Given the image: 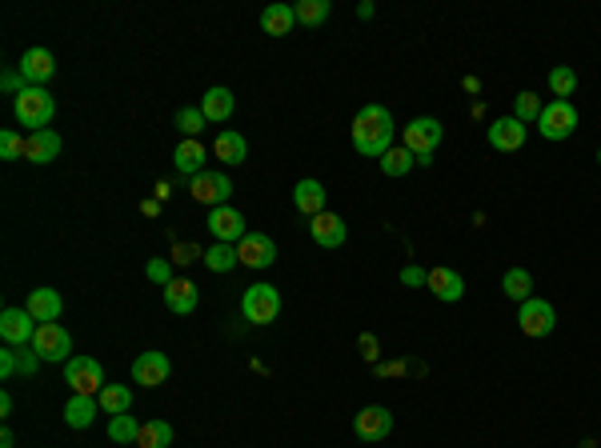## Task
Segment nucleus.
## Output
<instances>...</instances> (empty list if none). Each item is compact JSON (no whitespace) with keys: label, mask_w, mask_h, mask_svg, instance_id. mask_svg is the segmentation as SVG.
Here are the masks:
<instances>
[{"label":"nucleus","mask_w":601,"mask_h":448,"mask_svg":"<svg viewBox=\"0 0 601 448\" xmlns=\"http://www.w3.org/2000/svg\"><path fill=\"white\" fill-rule=\"evenodd\" d=\"M441 136H446V128H441V120H433V117H418V120H409V125L401 128L405 148L418 156V164L433 161V153L441 148Z\"/></svg>","instance_id":"3"},{"label":"nucleus","mask_w":601,"mask_h":448,"mask_svg":"<svg viewBox=\"0 0 601 448\" xmlns=\"http://www.w3.org/2000/svg\"><path fill=\"white\" fill-rule=\"evenodd\" d=\"M197 257H205V252H201L197 245H189V240L173 248V260H177V265H193V260H197Z\"/></svg>","instance_id":"44"},{"label":"nucleus","mask_w":601,"mask_h":448,"mask_svg":"<svg viewBox=\"0 0 601 448\" xmlns=\"http://www.w3.org/2000/svg\"><path fill=\"white\" fill-rule=\"evenodd\" d=\"M24 308H29V316L36 324H52V321H61V293L57 288H33L29 293V301H24Z\"/></svg>","instance_id":"18"},{"label":"nucleus","mask_w":601,"mask_h":448,"mask_svg":"<svg viewBox=\"0 0 601 448\" xmlns=\"http://www.w3.org/2000/svg\"><path fill=\"white\" fill-rule=\"evenodd\" d=\"M16 69H21V77L29 80L33 89H44V84L57 77V56L36 44V49H29V52L21 56V64H16Z\"/></svg>","instance_id":"13"},{"label":"nucleus","mask_w":601,"mask_h":448,"mask_svg":"<svg viewBox=\"0 0 601 448\" xmlns=\"http://www.w3.org/2000/svg\"><path fill=\"white\" fill-rule=\"evenodd\" d=\"M169 444H173V425H169V420H149V425H141L136 448H169Z\"/></svg>","instance_id":"31"},{"label":"nucleus","mask_w":601,"mask_h":448,"mask_svg":"<svg viewBox=\"0 0 601 448\" xmlns=\"http://www.w3.org/2000/svg\"><path fill=\"white\" fill-rule=\"evenodd\" d=\"M429 293L446 304H457L465 296V280L457 268H429Z\"/></svg>","instance_id":"20"},{"label":"nucleus","mask_w":601,"mask_h":448,"mask_svg":"<svg viewBox=\"0 0 601 448\" xmlns=\"http://www.w3.org/2000/svg\"><path fill=\"white\" fill-rule=\"evenodd\" d=\"M136 436H141V425H136L133 416H108V441L113 444H136Z\"/></svg>","instance_id":"33"},{"label":"nucleus","mask_w":601,"mask_h":448,"mask_svg":"<svg viewBox=\"0 0 601 448\" xmlns=\"http://www.w3.org/2000/svg\"><path fill=\"white\" fill-rule=\"evenodd\" d=\"M293 204H297L301 217H321L325 212V184L313 181V176H305V181H297V189H293Z\"/></svg>","instance_id":"19"},{"label":"nucleus","mask_w":601,"mask_h":448,"mask_svg":"<svg viewBox=\"0 0 601 448\" xmlns=\"http://www.w3.org/2000/svg\"><path fill=\"white\" fill-rule=\"evenodd\" d=\"M193 201L209 204V209H221V204H229V196H233V181H229L225 173H217V168H205L201 176H193Z\"/></svg>","instance_id":"10"},{"label":"nucleus","mask_w":601,"mask_h":448,"mask_svg":"<svg viewBox=\"0 0 601 448\" xmlns=\"http://www.w3.org/2000/svg\"><path fill=\"white\" fill-rule=\"evenodd\" d=\"M16 372H21V369H16V349H13V344H5V349H0V380H13Z\"/></svg>","instance_id":"41"},{"label":"nucleus","mask_w":601,"mask_h":448,"mask_svg":"<svg viewBox=\"0 0 601 448\" xmlns=\"http://www.w3.org/2000/svg\"><path fill=\"white\" fill-rule=\"evenodd\" d=\"M41 357H36V349L29 344V349H16V369H21V377H33L36 369H41Z\"/></svg>","instance_id":"40"},{"label":"nucleus","mask_w":601,"mask_h":448,"mask_svg":"<svg viewBox=\"0 0 601 448\" xmlns=\"http://www.w3.org/2000/svg\"><path fill=\"white\" fill-rule=\"evenodd\" d=\"M597 164H601V148H597Z\"/></svg>","instance_id":"47"},{"label":"nucleus","mask_w":601,"mask_h":448,"mask_svg":"<svg viewBox=\"0 0 601 448\" xmlns=\"http://www.w3.org/2000/svg\"><path fill=\"white\" fill-rule=\"evenodd\" d=\"M145 276H149L153 285H161V288H169L173 280H177V276H173V265H169V260H161V257H153L149 265H145Z\"/></svg>","instance_id":"39"},{"label":"nucleus","mask_w":601,"mask_h":448,"mask_svg":"<svg viewBox=\"0 0 601 448\" xmlns=\"http://www.w3.org/2000/svg\"><path fill=\"white\" fill-rule=\"evenodd\" d=\"M517 324H521L525 336L541 341V336H549L553 329H558V313H553L549 301H541V296H530V301L517 308Z\"/></svg>","instance_id":"7"},{"label":"nucleus","mask_w":601,"mask_h":448,"mask_svg":"<svg viewBox=\"0 0 601 448\" xmlns=\"http://www.w3.org/2000/svg\"><path fill=\"white\" fill-rule=\"evenodd\" d=\"M209 232L225 245H240L249 237V224H245V212L233 209V204H221V209H209Z\"/></svg>","instance_id":"9"},{"label":"nucleus","mask_w":601,"mask_h":448,"mask_svg":"<svg viewBox=\"0 0 601 448\" xmlns=\"http://www.w3.org/2000/svg\"><path fill=\"white\" fill-rule=\"evenodd\" d=\"M237 257H240L245 268H269L277 260V245H273L269 232H249V237L237 245Z\"/></svg>","instance_id":"14"},{"label":"nucleus","mask_w":601,"mask_h":448,"mask_svg":"<svg viewBox=\"0 0 601 448\" xmlns=\"http://www.w3.org/2000/svg\"><path fill=\"white\" fill-rule=\"evenodd\" d=\"M97 400H100V413H108V416H125L128 408H133V388H125V385H105Z\"/></svg>","instance_id":"29"},{"label":"nucleus","mask_w":601,"mask_h":448,"mask_svg":"<svg viewBox=\"0 0 601 448\" xmlns=\"http://www.w3.org/2000/svg\"><path fill=\"white\" fill-rule=\"evenodd\" d=\"M33 349L44 364H57V360H72V336L61 329V321L52 324H41L33 336Z\"/></svg>","instance_id":"8"},{"label":"nucleus","mask_w":601,"mask_h":448,"mask_svg":"<svg viewBox=\"0 0 601 448\" xmlns=\"http://www.w3.org/2000/svg\"><path fill=\"white\" fill-rule=\"evenodd\" d=\"M97 413H100L97 397H80V392H72L69 405H64V425H69V428H92Z\"/></svg>","instance_id":"24"},{"label":"nucleus","mask_w":601,"mask_h":448,"mask_svg":"<svg viewBox=\"0 0 601 448\" xmlns=\"http://www.w3.org/2000/svg\"><path fill=\"white\" fill-rule=\"evenodd\" d=\"M13 444H16V436L5 428V433H0V448H13Z\"/></svg>","instance_id":"46"},{"label":"nucleus","mask_w":601,"mask_h":448,"mask_svg":"<svg viewBox=\"0 0 601 448\" xmlns=\"http://www.w3.org/2000/svg\"><path fill=\"white\" fill-rule=\"evenodd\" d=\"M33 164H52L61 156V133L57 128H41V133H29V148H24Z\"/></svg>","instance_id":"22"},{"label":"nucleus","mask_w":601,"mask_h":448,"mask_svg":"<svg viewBox=\"0 0 601 448\" xmlns=\"http://www.w3.org/2000/svg\"><path fill=\"white\" fill-rule=\"evenodd\" d=\"M169 372H173V364H169L164 352H141V357L133 360V380H136V385H145V388L164 385Z\"/></svg>","instance_id":"16"},{"label":"nucleus","mask_w":601,"mask_h":448,"mask_svg":"<svg viewBox=\"0 0 601 448\" xmlns=\"http://www.w3.org/2000/svg\"><path fill=\"white\" fill-rule=\"evenodd\" d=\"M24 148H29V140H21L13 128H5V133H0V161H21Z\"/></svg>","instance_id":"38"},{"label":"nucleus","mask_w":601,"mask_h":448,"mask_svg":"<svg viewBox=\"0 0 601 448\" xmlns=\"http://www.w3.org/2000/svg\"><path fill=\"white\" fill-rule=\"evenodd\" d=\"M353 148L369 161H381L385 153L393 148V136H397V125H393V112L385 105H365L353 117Z\"/></svg>","instance_id":"1"},{"label":"nucleus","mask_w":601,"mask_h":448,"mask_svg":"<svg viewBox=\"0 0 601 448\" xmlns=\"http://www.w3.org/2000/svg\"><path fill=\"white\" fill-rule=\"evenodd\" d=\"M357 16H361V21H369V16H373V5H369V0H365V5H357Z\"/></svg>","instance_id":"45"},{"label":"nucleus","mask_w":601,"mask_h":448,"mask_svg":"<svg viewBox=\"0 0 601 448\" xmlns=\"http://www.w3.org/2000/svg\"><path fill=\"white\" fill-rule=\"evenodd\" d=\"M353 433H357V441H365V444L385 441V436L393 433V416H390V408H381V405L361 408V413L353 416Z\"/></svg>","instance_id":"12"},{"label":"nucleus","mask_w":601,"mask_h":448,"mask_svg":"<svg viewBox=\"0 0 601 448\" xmlns=\"http://www.w3.org/2000/svg\"><path fill=\"white\" fill-rule=\"evenodd\" d=\"M205 161H209V148L201 145V140H181L177 153H173V164H177V173L189 176V181L205 173Z\"/></svg>","instance_id":"21"},{"label":"nucleus","mask_w":601,"mask_h":448,"mask_svg":"<svg viewBox=\"0 0 601 448\" xmlns=\"http://www.w3.org/2000/svg\"><path fill=\"white\" fill-rule=\"evenodd\" d=\"M309 232H313V245H321V248H341L345 237H349L345 220H341L337 212H321V217H313Z\"/></svg>","instance_id":"17"},{"label":"nucleus","mask_w":601,"mask_h":448,"mask_svg":"<svg viewBox=\"0 0 601 448\" xmlns=\"http://www.w3.org/2000/svg\"><path fill=\"white\" fill-rule=\"evenodd\" d=\"M293 24H297V13H293L289 5H269V8L261 13V28H265L269 36H289Z\"/></svg>","instance_id":"27"},{"label":"nucleus","mask_w":601,"mask_h":448,"mask_svg":"<svg viewBox=\"0 0 601 448\" xmlns=\"http://www.w3.org/2000/svg\"><path fill=\"white\" fill-rule=\"evenodd\" d=\"M36 329H41V324L29 316V308H5V313H0V341L13 344V349H29Z\"/></svg>","instance_id":"11"},{"label":"nucleus","mask_w":601,"mask_h":448,"mask_svg":"<svg viewBox=\"0 0 601 448\" xmlns=\"http://www.w3.org/2000/svg\"><path fill=\"white\" fill-rule=\"evenodd\" d=\"M240 313L249 324H273L281 316V293L277 285H249L240 296Z\"/></svg>","instance_id":"4"},{"label":"nucleus","mask_w":601,"mask_h":448,"mask_svg":"<svg viewBox=\"0 0 601 448\" xmlns=\"http://www.w3.org/2000/svg\"><path fill=\"white\" fill-rule=\"evenodd\" d=\"M541 100H538V92H530V89H525V92H517V97H513V117L517 120H521V125H530V120H538L541 117Z\"/></svg>","instance_id":"37"},{"label":"nucleus","mask_w":601,"mask_h":448,"mask_svg":"<svg viewBox=\"0 0 601 448\" xmlns=\"http://www.w3.org/2000/svg\"><path fill=\"white\" fill-rule=\"evenodd\" d=\"M502 293L510 296V301H517V304L530 301V296H533V276H530V268H505Z\"/></svg>","instance_id":"28"},{"label":"nucleus","mask_w":601,"mask_h":448,"mask_svg":"<svg viewBox=\"0 0 601 448\" xmlns=\"http://www.w3.org/2000/svg\"><path fill=\"white\" fill-rule=\"evenodd\" d=\"M205 265H209V273H233V268L240 265L237 245H225V240H217L212 248H205Z\"/></svg>","instance_id":"30"},{"label":"nucleus","mask_w":601,"mask_h":448,"mask_svg":"<svg viewBox=\"0 0 601 448\" xmlns=\"http://www.w3.org/2000/svg\"><path fill=\"white\" fill-rule=\"evenodd\" d=\"M13 112H16V120H21L24 128L41 133V128H49L52 117H57V100H52L49 89H33V84H29V89L13 100Z\"/></svg>","instance_id":"2"},{"label":"nucleus","mask_w":601,"mask_h":448,"mask_svg":"<svg viewBox=\"0 0 601 448\" xmlns=\"http://www.w3.org/2000/svg\"><path fill=\"white\" fill-rule=\"evenodd\" d=\"M538 133L545 140H569L578 133V108H573L569 100H549L538 117Z\"/></svg>","instance_id":"6"},{"label":"nucleus","mask_w":601,"mask_h":448,"mask_svg":"<svg viewBox=\"0 0 601 448\" xmlns=\"http://www.w3.org/2000/svg\"><path fill=\"white\" fill-rule=\"evenodd\" d=\"M377 164H381V173H385V176H405L413 164H418V156H413L409 148L401 145V148H390V153H385Z\"/></svg>","instance_id":"32"},{"label":"nucleus","mask_w":601,"mask_h":448,"mask_svg":"<svg viewBox=\"0 0 601 448\" xmlns=\"http://www.w3.org/2000/svg\"><path fill=\"white\" fill-rule=\"evenodd\" d=\"M0 89H5V92H13V97H21V92L29 89V80L21 77V69H8L5 77H0Z\"/></svg>","instance_id":"43"},{"label":"nucleus","mask_w":601,"mask_h":448,"mask_svg":"<svg viewBox=\"0 0 601 448\" xmlns=\"http://www.w3.org/2000/svg\"><path fill=\"white\" fill-rule=\"evenodd\" d=\"M205 125H209V120H205V112H201V108H193V105L177 108V128H181V136H184V140H197Z\"/></svg>","instance_id":"35"},{"label":"nucleus","mask_w":601,"mask_h":448,"mask_svg":"<svg viewBox=\"0 0 601 448\" xmlns=\"http://www.w3.org/2000/svg\"><path fill=\"white\" fill-rule=\"evenodd\" d=\"M212 156H217L221 164H245V161H249V145H245V136L233 133V128L217 133V145H212Z\"/></svg>","instance_id":"25"},{"label":"nucleus","mask_w":601,"mask_h":448,"mask_svg":"<svg viewBox=\"0 0 601 448\" xmlns=\"http://www.w3.org/2000/svg\"><path fill=\"white\" fill-rule=\"evenodd\" d=\"M233 108H237V100H233V92H229L225 84H217V89H209L205 97H201V112H205L209 125L229 120V117H233Z\"/></svg>","instance_id":"23"},{"label":"nucleus","mask_w":601,"mask_h":448,"mask_svg":"<svg viewBox=\"0 0 601 448\" xmlns=\"http://www.w3.org/2000/svg\"><path fill=\"white\" fill-rule=\"evenodd\" d=\"M293 13H297V21H301V24L317 28V24H325V21H329V0H301V5L293 8Z\"/></svg>","instance_id":"36"},{"label":"nucleus","mask_w":601,"mask_h":448,"mask_svg":"<svg viewBox=\"0 0 601 448\" xmlns=\"http://www.w3.org/2000/svg\"><path fill=\"white\" fill-rule=\"evenodd\" d=\"M64 385L72 392H80V397H100V388H105V364L97 357L64 360Z\"/></svg>","instance_id":"5"},{"label":"nucleus","mask_w":601,"mask_h":448,"mask_svg":"<svg viewBox=\"0 0 601 448\" xmlns=\"http://www.w3.org/2000/svg\"><path fill=\"white\" fill-rule=\"evenodd\" d=\"M164 304H169V313L189 316L193 308H197V285H193V280H173V285L164 288Z\"/></svg>","instance_id":"26"},{"label":"nucleus","mask_w":601,"mask_h":448,"mask_svg":"<svg viewBox=\"0 0 601 448\" xmlns=\"http://www.w3.org/2000/svg\"><path fill=\"white\" fill-rule=\"evenodd\" d=\"M525 133H530V128H525L517 117H502V120L489 125L485 136H489V148H493V153H517V148L525 145Z\"/></svg>","instance_id":"15"},{"label":"nucleus","mask_w":601,"mask_h":448,"mask_svg":"<svg viewBox=\"0 0 601 448\" xmlns=\"http://www.w3.org/2000/svg\"><path fill=\"white\" fill-rule=\"evenodd\" d=\"M401 285H409V288H429V273L418 265H405L401 268Z\"/></svg>","instance_id":"42"},{"label":"nucleus","mask_w":601,"mask_h":448,"mask_svg":"<svg viewBox=\"0 0 601 448\" xmlns=\"http://www.w3.org/2000/svg\"><path fill=\"white\" fill-rule=\"evenodd\" d=\"M549 89H553V100H569L573 89H578V72H573L569 64H558V69H549Z\"/></svg>","instance_id":"34"}]
</instances>
